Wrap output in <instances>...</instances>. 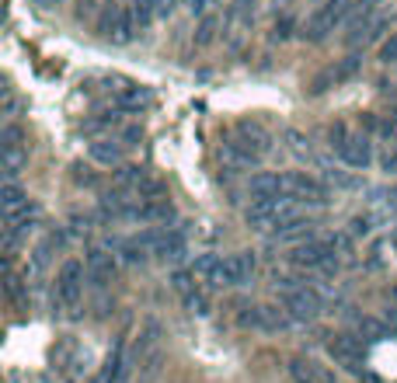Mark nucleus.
Masks as SVG:
<instances>
[{
	"label": "nucleus",
	"instance_id": "obj_1",
	"mask_svg": "<svg viewBox=\"0 0 397 383\" xmlns=\"http://www.w3.org/2000/svg\"><path fill=\"white\" fill-rule=\"evenodd\" d=\"M289 265H296V268H318V272H328V275H331V272L338 268L335 241H314V237H307L300 248H293Z\"/></svg>",
	"mask_w": 397,
	"mask_h": 383
},
{
	"label": "nucleus",
	"instance_id": "obj_2",
	"mask_svg": "<svg viewBox=\"0 0 397 383\" xmlns=\"http://www.w3.org/2000/svg\"><path fill=\"white\" fill-rule=\"evenodd\" d=\"M94 32H98L101 39H108V42L125 45L129 39H133V32H140V28H136V21H133V11H125V7H119V4H108V7L101 11Z\"/></svg>",
	"mask_w": 397,
	"mask_h": 383
},
{
	"label": "nucleus",
	"instance_id": "obj_3",
	"mask_svg": "<svg viewBox=\"0 0 397 383\" xmlns=\"http://www.w3.org/2000/svg\"><path fill=\"white\" fill-rule=\"evenodd\" d=\"M230 147H237V154L247 161V164H255V161H262L265 154H269V147H272V139H269V132L258 126V122H240L237 132L227 139Z\"/></svg>",
	"mask_w": 397,
	"mask_h": 383
},
{
	"label": "nucleus",
	"instance_id": "obj_4",
	"mask_svg": "<svg viewBox=\"0 0 397 383\" xmlns=\"http://www.w3.org/2000/svg\"><path fill=\"white\" fill-rule=\"evenodd\" d=\"M84 275H87V265H80L77 258L63 261V268L56 275V299L63 307H77L80 293H84Z\"/></svg>",
	"mask_w": 397,
	"mask_h": 383
},
{
	"label": "nucleus",
	"instance_id": "obj_5",
	"mask_svg": "<svg viewBox=\"0 0 397 383\" xmlns=\"http://www.w3.org/2000/svg\"><path fill=\"white\" fill-rule=\"evenodd\" d=\"M251 275H255V255L240 251V255H230L220 261L213 286H244V282H251Z\"/></svg>",
	"mask_w": 397,
	"mask_h": 383
},
{
	"label": "nucleus",
	"instance_id": "obj_6",
	"mask_svg": "<svg viewBox=\"0 0 397 383\" xmlns=\"http://www.w3.org/2000/svg\"><path fill=\"white\" fill-rule=\"evenodd\" d=\"M328 348H331V359L338 366H345L349 373L362 377V338L359 335H335Z\"/></svg>",
	"mask_w": 397,
	"mask_h": 383
},
{
	"label": "nucleus",
	"instance_id": "obj_7",
	"mask_svg": "<svg viewBox=\"0 0 397 383\" xmlns=\"http://www.w3.org/2000/svg\"><path fill=\"white\" fill-rule=\"evenodd\" d=\"M282 307L289 310V317L293 321H314L320 314V299L314 290H307V286H300V290H293V293H286L282 297Z\"/></svg>",
	"mask_w": 397,
	"mask_h": 383
},
{
	"label": "nucleus",
	"instance_id": "obj_8",
	"mask_svg": "<svg viewBox=\"0 0 397 383\" xmlns=\"http://www.w3.org/2000/svg\"><path fill=\"white\" fill-rule=\"evenodd\" d=\"M338 157L356 171H366L373 161V147H369V136L366 132H349V139L338 147Z\"/></svg>",
	"mask_w": 397,
	"mask_h": 383
},
{
	"label": "nucleus",
	"instance_id": "obj_9",
	"mask_svg": "<svg viewBox=\"0 0 397 383\" xmlns=\"http://www.w3.org/2000/svg\"><path fill=\"white\" fill-rule=\"evenodd\" d=\"M157 244H160V230H140V234L122 241L119 251L125 261H143L147 255H157Z\"/></svg>",
	"mask_w": 397,
	"mask_h": 383
},
{
	"label": "nucleus",
	"instance_id": "obj_10",
	"mask_svg": "<svg viewBox=\"0 0 397 383\" xmlns=\"http://www.w3.org/2000/svg\"><path fill=\"white\" fill-rule=\"evenodd\" d=\"M247 188H251V199H282L286 195V174L262 171V174H255L247 181Z\"/></svg>",
	"mask_w": 397,
	"mask_h": 383
},
{
	"label": "nucleus",
	"instance_id": "obj_11",
	"mask_svg": "<svg viewBox=\"0 0 397 383\" xmlns=\"http://www.w3.org/2000/svg\"><path fill=\"white\" fill-rule=\"evenodd\" d=\"M286 195H289V199L320 202V199H324V188H320L314 178H307V174H286Z\"/></svg>",
	"mask_w": 397,
	"mask_h": 383
},
{
	"label": "nucleus",
	"instance_id": "obj_12",
	"mask_svg": "<svg viewBox=\"0 0 397 383\" xmlns=\"http://www.w3.org/2000/svg\"><path fill=\"white\" fill-rule=\"evenodd\" d=\"M84 265H87V279H91V282H98V286L116 279V258L105 255V251H91Z\"/></svg>",
	"mask_w": 397,
	"mask_h": 383
},
{
	"label": "nucleus",
	"instance_id": "obj_13",
	"mask_svg": "<svg viewBox=\"0 0 397 383\" xmlns=\"http://www.w3.org/2000/svg\"><path fill=\"white\" fill-rule=\"evenodd\" d=\"M87 154H91L94 164H108V168L122 161V147L116 139H91V143H87Z\"/></svg>",
	"mask_w": 397,
	"mask_h": 383
},
{
	"label": "nucleus",
	"instance_id": "obj_14",
	"mask_svg": "<svg viewBox=\"0 0 397 383\" xmlns=\"http://www.w3.org/2000/svg\"><path fill=\"white\" fill-rule=\"evenodd\" d=\"M0 206H4V216H7V219H14V216H21L28 210V195H25L14 181H7L4 192H0Z\"/></svg>",
	"mask_w": 397,
	"mask_h": 383
},
{
	"label": "nucleus",
	"instance_id": "obj_15",
	"mask_svg": "<svg viewBox=\"0 0 397 383\" xmlns=\"http://www.w3.org/2000/svg\"><path fill=\"white\" fill-rule=\"evenodd\" d=\"M181 255H185V234H181V230H160L157 258H164V261H178Z\"/></svg>",
	"mask_w": 397,
	"mask_h": 383
},
{
	"label": "nucleus",
	"instance_id": "obj_16",
	"mask_svg": "<svg viewBox=\"0 0 397 383\" xmlns=\"http://www.w3.org/2000/svg\"><path fill=\"white\" fill-rule=\"evenodd\" d=\"M258 328H265V331H282L293 317H289V310L286 307H258Z\"/></svg>",
	"mask_w": 397,
	"mask_h": 383
},
{
	"label": "nucleus",
	"instance_id": "obj_17",
	"mask_svg": "<svg viewBox=\"0 0 397 383\" xmlns=\"http://www.w3.org/2000/svg\"><path fill=\"white\" fill-rule=\"evenodd\" d=\"M289 377L296 383H320V370L311 359H293L289 362Z\"/></svg>",
	"mask_w": 397,
	"mask_h": 383
},
{
	"label": "nucleus",
	"instance_id": "obj_18",
	"mask_svg": "<svg viewBox=\"0 0 397 383\" xmlns=\"http://www.w3.org/2000/svg\"><path fill=\"white\" fill-rule=\"evenodd\" d=\"M276 234L282 237V241H300V237H311V223L307 219H286V223H279Z\"/></svg>",
	"mask_w": 397,
	"mask_h": 383
},
{
	"label": "nucleus",
	"instance_id": "obj_19",
	"mask_svg": "<svg viewBox=\"0 0 397 383\" xmlns=\"http://www.w3.org/2000/svg\"><path fill=\"white\" fill-rule=\"evenodd\" d=\"M143 178H147V174H143V168H129V164H125V168L116 171V188H119V192H122V188H133V192H136Z\"/></svg>",
	"mask_w": 397,
	"mask_h": 383
},
{
	"label": "nucleus",
	"instance_id": "obj_20",
	"mask_svg": "<svg viewBox=\"0 0 397 383\" xmlns=\"http://www.w3.org/2000/svg\"><path fill=\"white\" fill-rule=\"evenodd\" d=\"M216 268H220L216 255H198V258H196V265H192L196 279H202V282H213V279H216Z\"/></svg>",
	"mask_w": 397,
	"mask_h": 383
},
{
	"label": "nucleus",
	"instance_id": "obj_21",
	"mask_svg": "<svg viewBox=\"0 0 397 383\" xmlns=\"http://www.w3.org/2000/svg\"><path fill=\"white\" fill-rule=\"evenodd\" d=\"M25 150H4V174H7V181H14L18 174H21V168H25Z\"/></svg>",
	"mask_w": 397,
	"mask_h": 383
},
{
	"label": "nucleus",
	"instance_id": "obj_22",
	"mask_svg": "<svg viewBox=\"0 0 397 383\" xmlns=\"http://www.w3.org/2000/svg\"><path fill=\"white\" fill-rule=\"evenodd\" d=\"M136 195H140V199H147V202H150V199H164V181H160V178H150V174H147V178L140 181Z\"/></svg>",
	"mask_w": 397,
	"mask_h": 383
},
{
	"label": "nucleus",
	"instance_id": "obj_23",
	"mask_svg": "<svg viewBox=\"0 0 397 383\" xmlns=\"http://www.w3.org/2000/svg\"><path fill=\"white\" fill-rule=\"evenodd\" d=\"M359 67H362V59H359V56H345L331 74H335V81H349V77H356L359 74Z\"/></svg>",
	"mask_w": 397,
	"mask_h": 383
},
{
	"label": "nucleus",
	"instance_id": "obj_24",
	"mask_svg": "<svg viewBox=\"0 0 397 383\" xmlns=\"http://www.w3.org/2000/svg\"><path fill=\"white\" fill-rule=\"evenodd\" d=\"M359 338L362 341H380L384 338V328H380L373 317H362V321H359Z\"/></svg>",
	"mask_w": 397,
	"mask_h": 383
},
{
	"label": "nucleus",
	"instance_id": "obj_25",
	"mask_svg": "<svg viewBox=\"0 0 397 383\" xmlns=\"http://www.w3.org/2000/svg\"><path fill=\"white\" fill-rule=\"evenodd\" d=\"M216 25H220V18H216V14H209V18L198 25V45L213 42V35H216Z\"/></svg>",
	"mask_w": 397,
	"mask_h": 383
},
{
	"label": "nucleus",
	"instance_id": "obj_26",
	"mask_svg": "<svg viewBox=\"0 0 397 383\" xmlns=\"http://www.w3.org/2000/svg\"><path fill=\"white\" fill-rule=\"evenodd\" d=\"M185 307H189L192 314H206V310H209V299H206V293L192 290V293H185Z\"/></svg>",
	"mask_w": 397,
	"mask_h": 383
},
{
	"label": "nucleus",
	"instance_id": "obj_27",
	"mask_svg": "<svg viewBox=\"0 0 397 383\" xmlns=\"http://www.w3.org/2000/svg\"><path fill=\"white\" fill-rule=\"evenodd\" d=\"M4 150H21V129L4 126Z\"/></svg>",
	"mask_w": 397,
	"mask_h": 383
},
{
	"label": "nucleus",
	"instance_id": "obj_28",
	"mask_svg": "<svg viewBox=\"0 0 397 383\" xmlns=\"http://www.w3.org/2000/svg\"><path fill=\"white\" fill-rule=\"evenodd\" d=\"M380 59H384V63H397V32L380 45Z\"/></svg>",
	"mask_w": 397,
	"mask_h": 383
},
{
	"label": "nucleus",
	"instance_id": "obj_29",
	"mask_svg": "<svg viewBox=\"0 0 397 383\" xmlns=\"http://www.w3.org/2000/svg\"><path fill=\"white\" fill-rule=\"evenodd\" d=\"M380 164H384V171H387V174H397V143H391V147H387V154L380 157Z\"/></svg>",
	"mask_w": 397,
	"mask_h": 383
},
{
	"label": "nucleus",
	"instance_id": "obj_30",
	"mask_svg": "<svg viewBox=\"0 0 397 383\" xmlns=\"http://www.w3.org/2000/svg\"><path fill=\"white\" fill-rule=\"evenodd\" d=\"M380 132H384L387 139H397V112L394 115H387V119L380 122Z\"/></svg>",
	"mask_w": 397,
	"mask_h": 383
},
{
	"label": "nucleus",
	"instance_id": "obj_31",
	"mask_svg": "<svg viewBox=\"0 0 397 383\" xmlns=\"http://www.w3.org/2000/svg\"><path fill=\"white\" fill-rule=\"evenodd\" d=\"M189 4H192V11H196V14H206V11L213 7V0H189Z\"/></svg>",
	"mask_w": 397,
	"mask_h": 383
},
{
	"label": "nucleus",
	"instance_id": "obj_32",
	"mask_svg": "<svg viewBox=\"0 0 397 383\" xmlns=\"http://www.w3.org/2000/svg\"><path fill=\"white\" fill-rule=\"evenodd\" d=\"M289 28H293L289 21H279V25H276V35H279V39H286V35H289Z\"/></svg>",
	"mask_w": 397,
	"mask_h": 383
},
{
	"label": "nucleus",
	"instance_id": "obj_33",
	"mask_svg": "<svg viewBox=\"0 0 397 383\" xmlns=\"http://www.w3.org/2000/svg\"><path fill=\"white\" fill-rule=\"evenodd\" d=\"M352 227H356V234H369V219H356Z\"/></svg>",
	"mask_w": 397,
	"mask_h": 383
},
{
	"label": "nucleus",
	"instance_id": "obj_34",
	"mask_svg": "<svg viewBox=\"0 0 397 383\" xmlns=\"http://www.w3.org/2000/svg\"><path fill=\"white\" fill-rule=\"evenodd\" d=\"M320 383H338V380H335L331 373H320Z\"/></svg>",
	"mask_w": 397,
	"mask_h": 383
}]
</instances>
